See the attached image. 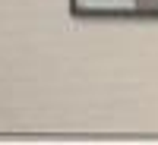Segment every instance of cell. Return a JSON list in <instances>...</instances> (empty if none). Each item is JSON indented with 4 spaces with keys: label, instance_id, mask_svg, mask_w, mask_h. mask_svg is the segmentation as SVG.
Returning <instances> with one entry per match:
<instances>
[{
    "label": "cell",
    "instance_id": "obj_1",
    "mask_svg": "<svg viewBox=\"0 0 158 145\" xmlns=\"http://www.w3.org/2000/svg\"><path fill=\"white\" fill-rule=\"evenodd\" d=\"M133 6H136L139 13H155V10H158V0H133Z\"/></svg>",
    "mask_w": 158,
    "mask_h": 145
}]
</instances>
